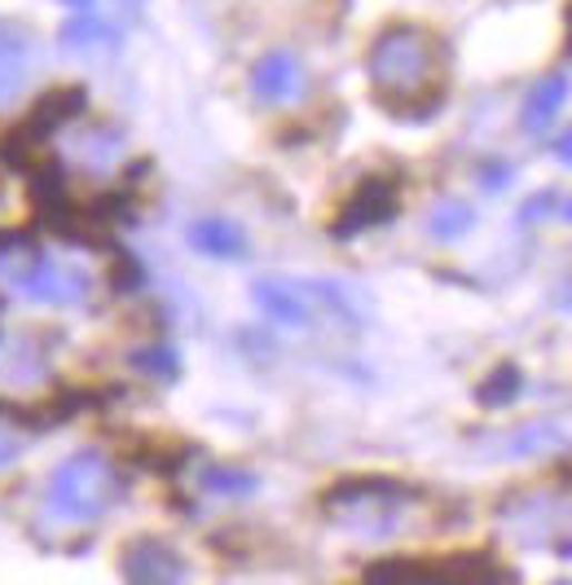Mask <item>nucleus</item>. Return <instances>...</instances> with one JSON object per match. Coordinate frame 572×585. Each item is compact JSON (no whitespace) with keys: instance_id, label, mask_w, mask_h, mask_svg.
Here are the masks:
<instances>
[{"instance_id":"10","label":"nucleus","mask_w":572,"mask_h":585,"mask_svg":"<svg viewBox=\"0 0 572 585\" xmlns=\"http://www.w3.org/2000/svg\"><path fill=\"white\" fill-rule=\"evenodd\" d=\"M569 93H572L569 71H551L546 80H538V84H533V93L524 98V111H520L524 132H546V128L560 119L564 102H569Z\"/></svg>"},{"instance_id":"13","label":"nucleus","mask_w":572,"mask_h":585,"mask_svg":"<svg viewBox=\"0 0 572 585\" xmlns=\"http://www.w3.org/2000/svg\"><path fill=\"white\" fill-rule=\"evenodd\" d=\"M58 40H62V49H76V53H89V49H111L114 27L107 22V18H98V13L89 9V13L67 18V22H62V31H58Z\"/></svg>"},{"instance_id":"2","label":"nucleus","mask_w":572,"mask_h":585,"mask_svg":"<svg viewBox=\"0 0 572 585\" xmlns=\"http://www.w3.org/2000/svg\"><path fill=\"white\" fill-rule=\"evenodd\" d=\"M123 493V475L107 454L80 450L49 475V515L62 524H98Z\"/></svg>"},{"instance_id":"1","label":"nucleus","mask_w":572,"mask_h":585,"mask_svg":"<svg viewBox=\"0 0 572 585\" xmlns=\"http://www.w3.org/2000/svg\"><path fill=\"white\" fill-rule=\"evenodd\" d=\"M365 75L374 98L392 115H419L432 111L450 80V53L445 44L414 22L383 27L365 53Z\"/></svg>"},{"instance_id":"12","label":"nucleus","mask_w":572,"mask_h":585,"mask_svg":"<svg viewBox=\"0 0 572 585\" xmlns=\"http://www.w3.org/2000/svg\"><path fill=\"white\" fill-rule=\"evenodd\" d=\"M564 445H569V436H564L560 427H551V423H529V427L502 436V441H498V454H502V458H533V454H551V450H564Z\"/></svg>"},{"instance_id":"24","label":"nucleus","mask_w":572,"mask_h":585,"mask_svg":"<svg viewBox=\"0 0 572 585\" xmlns=\"http://www.w3.org/2000/svg\"><path fill=\"white\" fill-rule=\"evenodd\" d=\"M119 9H128V13H141V9H145V0H119Z\"/></svg>"},{"instance_id":"25","label":"nucleus","mask_w":572,"mask_h":585,"mask_svg":"<svg viewBox=\"0 0 572 585\" xmlns=\"http://www.w3.org/2000/svg\"><path fill=\"white\" fill-rule=\"evenodd\" d=\"M564 221H572V199L564 203Z\"/></svg>"},{"instance_id":"7","label":"nucleus","mask_w":572,"mask_h":585,"mask_svg":"<svg viewBox=\"0 0 572 585\" xmlns=\"http://www.w3.org/2000/svg\"><path fill=\"white\" fill-rule=\"evenodd\" d=\"M251 93L264 107H291L309 93V71L291 49H269L255 67H251Z\"/></svg>"},{"instance_id":"4","label":"nucleus","mask_w":572,"mask_h":585,"mask_svg":"<svg viewBox=\"0 0 572 585\" xmlns=\"http://www.w3.org/2000/svg\"><path fill=\"white\" fill-rule=\"evenodd\" d=\"M53 383V356L40 331H0V410L44 396Z\"/></svg>"},{"instance_id":"21","label":"nucleus","mask_w":572,"mask_h":585,"mask_svg":"<svg viewBox=\"0 0 572 585\" xmlns=\"http://www.w3.org/2000/svg\"><path fill=\"white\" fill-rule=\"evenodd\" d=\"M480 181H484V190L511 185V163H484V168H480Z\"/></svg>"},{"instance_id":"6","label":"nucleus","mask_w":572,"mask_h":585,"mask_svg":"<svg viewBox=\"0 0 572 585\" xmlns=\"http://www.w3.org/2000/svg\"><path fill=\"white\" fill-rule=\"evenodd\" d=\"M123 585H185V559L159 537H132L119 551Z\"/></svg>"},{"instance_id":"22","label":"nucleus","mask_w":572,"mask_h":585,"mask_svg":"<svg viewBox=\"0 0 572 585\" xmlns=\"http://www.w3.org/2000/svg\"><path fill=\"white\" fill-rule=\"evenodd\" d=\"M555 159H560V163H569V168H572V128L564 132V137H560V141H555Z\"/></svg>"},{"instance_id":"11","label":"nucleus","mask_w":572,"mask_h":585,"mask_svg":"<svg viewBox=\"0 0 572 585\" xmlns=\"http://www.w3.org/2000/svg\"><path fill=\"white\" fill-rule=\"evenodd\" d=\"M190 246L212 255V260H242L247 255V234L229 216H199L190 225Z\"/></svg>"},{"instance_id":"23","label":"nucleus","mask_w":572,"mask_h":585,"mask_svg":"<svg viewBox=\"0 0 572 585\" xmlns=\"http://www.w3.org/2000/svg\"><path fill=\"white\" fill-rule=\"evenodd\" d=\"M62 4H67V9H76V13H89L98 0H62Z\"/></svg>"},{"instance_id":"20","label":"nucleus","mask_w":572,"mask_h":585,"mask_svg":"<svg viewBox=\"0 0 572 585\" xmlns=\"http://www.w3.org/2000/svg\"><path fill=\"white\" fill-rule=\"evenodd\" d=\"M18 454H22V436H18L13 427H4V423H0V471L9 467Z\"/></svg>"},{"instance_id":"15","label":"nucleus","mask_w":572,"mask_h":585,"mask_svg":"<svg viewBox=\"0 0 572 585\" xmlns=\"http://www.w3.org/2000/svg\"><path fill=\"white\" fill-rule=\"evenodd\" d=\"M471 225H475V212H471V203H462V199H441V203L432 208V216H428V230H432V238H441V242H454V238H462Z\"/></svg>"},{"instance_id":"19","label":"nucleus","mask_w":572,"mask_h":585,"mask_svg":"<svg viewBox=\"0 0 572 585\" xmlns=\"http://www.w3.org/2000/svg\"><path fill=\"white\" fill-rule=\"evenodd\" d=\"M132 365L141 370V374H150V379H177L181 374V356L172 349H137L132 352Z\"/></svg>"},{"instance_id":"3","label":"nucleus","mask_w":572,"mask_h":585,"mask_svg":"<svg viewBox=\"0 0 572 585\" xmlns=\"http://www.w3.org/2000/svg\"><path fill=\"white\" fill-rule=\"evenodd\" d=\"M419 488L401 484V480H383V475H361V480H343L327 493V515L343 524L348 533L361 537H388L401 533L405 515L419 506Z\"/></svg>"},{"instance_id":"18","label":"nucleus","mask_w":572,"mask_h":585,"mask_svg":"<svg viewBox=\"0 0 572 585\" xmlns=\"http://www.w3.org/2000/svg\"><path fill=\"white\" fill-rule=\"evenodd\" d=\"M365 585H419V559H379L365 568Z\"/></svg>"},{"instance_id":"14","label":"nucleus","mask_w":572,"mask_h":585,"mask_svg":"<svg viewBox=\"0 0 572 585\" xmlns=\"http://www.w3.org/2000/svg\"><path fill=\"white\" fill-rule=\"evenodd\" d=\"M22 84H27V40L0 31V111L22 93Z\"/></svg>"},{"instance_id":"17","label":"nucleus","mask_w":572,"mask_h":585,"mask_svg":"<svg viewBox=\"0 0 572 585\" xmlns=\"http://www.w3.org/2000/svg\"><path fill=\"white\" fill-rule=\"evenodd\" d=\"M520 387H524V374L515 370V365H498L484 383H480V405H489V410H502V405H511L515 396H520Z\"/></svg>"},{"instance_id":"8","label":"nucleus","mask_w":572,"mask_h":585,"mask_svg":"<svg viewBox=\"0 0 572 585\" xmlns=\"http://www.w3.org/2000/svg\"><path fill=\"white\" fill-rule=\"evenodd\" d=\"M251 300H255V309H260L269 322H278V326L304 331V326L318 322V304H313V295H309V282H295V278H260V282L251 286Z\"/></svg>"},{"instance_id":"16","label":"nucleus","mask_w":572,"mask_h":585,"mask_svg":"<svg viewBox=\"0 0 572 585\" xmlns=\"http://www.w3.org/2000/svg\"><path fill=\"white\" fill-rule=\"evenodd\" d=\"M255 475L242 467H225V463H212V467L203 471V493H212V497H251L255 493Z\"/></svg>"},{"instance_id":"5","label":"nucleus","mask_w":572,"mask_h":585,"mask_svg":"<svg viewBox=\"0 0 572 585\" xmlns=\"http://www.w3.org/2000/svg\"><path fill=\"white\" fill-rule=\"evenodd\" d=\"M53 154L67 172H80V176H107L119 168V159L128 154V137L107 123V119H89L76 115L67 119L53 137Z\"/></svg>"},{"instance_id":"9","label":"nucleus","mask_w":572,"mask_h":585,"mask_svg":"<svg viewBox=\"0 0 572 585\" xmlns=\"http://www.w3.org/2000/svg\"><path fill=\"white\" fill-rule=\"evenodd\" d=\"M392 212H397V185L383 181V176H370L343 203L340 221H335V238H352L370 230V225H383V221H392Z\"/></svg>"}]
</instances>
